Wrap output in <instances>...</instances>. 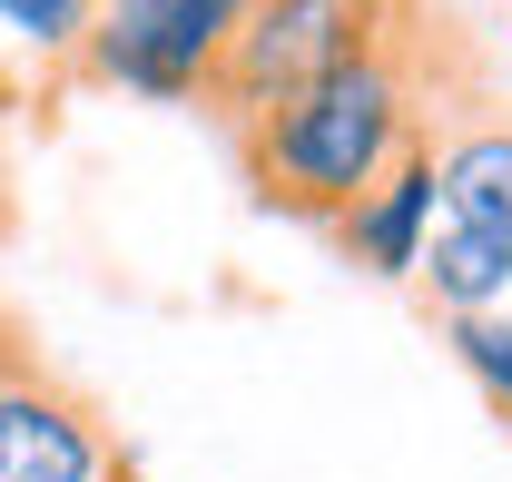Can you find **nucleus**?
<instances>
[{"instance_id":"9d476101","label":"nucleus","mask_w":512,"mask_h":482,"mask_svg":"<svg viewBox=\"0 0 512 482\" xmlns=\"http://www.w3.org/2000/svg\"><path fill=\"white\" fill-rule=\"evenodd\" d=\"M99 10H128V0H99Z\"/></svg>"},{"instance_id":"f03ea898","label":"nucleus","mask_w":512,"mask_h":482,"mask_svg":"<svg viewBox=\"0 0 512 482\" xmlns=\"http://www.w3.org/2000/svg\"><path fill=\"white\" fill-rule=\"evenodd\" d=\"M394 10H404V0H247L237 50L217 69V89H207L217 128H247V119H266V109H286V99H306L316 79L355 69L384 30H394Z\"/></svg>"},{"instance_id":"0eeeda50","label":"nucleus","mask_w":512,"mask_h":482,"mask_svg":"<svg viewBox=\"0 0 512 482\" xmlns=\"http://www.w3.org/2000/svg\"><path fill=\"white\" fill-rule=\"evenodd\" d=\"M453 335V355H463V374L483 384V404L503 414L512 433V305H493V315H463V325H444Z\"/></svg>"},{"instance_id":"1a4fd4ad","label":"nucleus","mask_w":512,"mask_h":482,"mask_svg":"<svg viewBox=\"0 0 512 482\" xmlns=\"http://www.w3.org/2000/svg\"><path fill=\"white\" fill-rule=\"evenodd\" d=\"M109 482H148V473H138V463H128V453H119V463H109Z\"/></svg>"},{"instance_id":"6e6552de","label":"nucleus","mask_w":512,"mask_h":482,"mask_svg":"<svg viewBox=\"0 0 512 482\" xmlns=\"http://www.w3.org/2000/svg\"><path fill=\"white\" fill-rule=\"evenodd\" d=\"M0 20H10L40 60L69 69L79 50H89V30H99V0H0Z\"/></svg>"},{"instance_id":"39448f33","label":"nucleus","mask_w":512,"mask_h":482,"mask_svg":"<svg viewBox=\"0 0 512 482\" xmlns=\"http://www.w3.org/2000/svg\"><path fill=\"white\" fill-rule=\"evenodd\" d=\"M434 138L424 148H404L394 168H384L325 237H335V256L355 266V276H384V286H414V266H424V237H434Z\"/></svg>"},{"instance_id":"20e7f679","label":"nucleus","mask_w":512,"mask_h":482,"mask_svg":"<svg viewBox=\"0 0 512 482\" xmlns=\"http://www.w3.org/2000/svg\"><path fill=\"white\" fill-rule=\"evenodd\" d=\"M109 463H119V443H109L99 404L10 335L0 345V482H109Z\"/></svg>"},{"instance_id":"7ed1b4c3","label":"nucleus","mask_w":512,"mask_h":482,"mask_svg":"<svg viewBox=\"0 0 512 482\" xmlns=\"http://www.w3.org/2000/svg\"><path fill=\"white\" fill-rule=\"evenodd\" d=\"M237 20H247V0H128V10H99V30L69 60V79L128 89V99H168V109H207L217 69L237 50Z\"/></svg>"},{"instance_id":"f257e3e1","label":"nucleus","mask_w":512,"mask_h":482,"mask_svg":"<svg viewBox=\"0 0 512 482\" xmlns=\"http://www.w3.org/2000/svg\"><path fill=\"white\" fill-rule=\"evenodd\" d=\"M434 40H444V30L404 0L394 30H384L355 69H335L306 99L227 128V138H237V168H247V197L266 217L335 227L404 148L434 138V99H444V89H434Z\"/></svg>"},{"instance_id":"423d86ee","label":"nucleus","mask_w":512,"mask_h":482,"mask_svg":"<svg viewBox=\"0 0 512 482\" xmlns=\"http://www.w3.org/2000/svg\"><path fill=\"white\" fill-rule=\"evenodd\" d=\"M434 217L463 227V237L503 246L512 256V119H463L434 128Z\"/></svg>"}]
</instances>
